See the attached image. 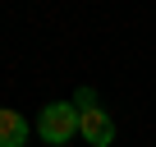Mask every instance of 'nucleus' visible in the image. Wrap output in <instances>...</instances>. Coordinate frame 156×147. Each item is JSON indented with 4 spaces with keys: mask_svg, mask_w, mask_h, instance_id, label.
Listing matches in <instances>:
<instances>
[{
    "mask_svg": "<svg viewBox=\"0 0 156 147\" xmlns=\"http://www.w3.org/2000/svg\"><path fill=\"white\" fill-rule=\"evenodd\" d=\"M37 133H41L51 147L69 142V138L78 133V106H69V101H51V106L37 115Z\"/></svg>",
    "mask_w": 156,
    "mask_h": 147,
    "instance_id": "f03ea898",
    "label": "nucleus"
},
{
    "mask_svg": "<svg viewBox=\"0 0 156 147\" xmlns=\"http://www.w3.org/2000/svg\"><path fill=\"white\" fill-rule=\"evenodd\" d=\"M28 142V120L9 106H0V147H23Z\"/></svg>",
    "mask_w": 156,
    "mask_h": 147,
    "instance_id": "7ed1b4c3",
    "label": "nucleus"
},
{
    "mask_svg": "<svg viewBox=\"0 0 156 147\" xmlns=\"http://www.w3.org/2000/svg\"><path fill=\"white\" fill-rule=\"evenodd\" d=\"M73 106H78V133L87 138V147H110V138H115V120L97 106V97L83 88Z\"/></svg>",
    "mask_w": 156,
    "mask_h": 147,
    "instance_id": "f257e3e1",
    "label": "nucleus"
}]
</instances>
